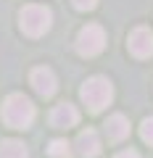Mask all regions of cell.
Instances as JSON below:
<instances>
[{
  "instance_id": "cell-1",
  "label": "cell",
  "mask_w": 153,
  "mask_h": 158,
  "mask_svg": "<svg viewBox=\"0 0 153 158\" xmlns=\"http://www.w3.org/2000/svg\"><path fill=\"white\" fill-rule=\"evenodd\" d=\"M3 121H6L11 129H27L34 121V106L27 95L21 92H13L6 98L3 103Z\"/></svg>"
},
{
  "instance_id": "cell-2",
  "label": "cell",
  "mask_w": 153,
  "mask_h": 158,
  "mask_svg": "<svg viewBox=\"0 0 153 158\" xmlns=\"http://www.w3.org/2000/svg\"><path fill=\"white\" fill-rule=\"evenodd\" d=\"M79 95H82V103H85L92 113H100L106 106H111L113 87H111V82H108L106 77H92V79H87L85 85H82Z\"/></svg>"
},
{
  "instance_id": "cell-3",
  "label": "cell",
  "mask_w": 153,
  "mask_h": 158,
  "mask_svg": "<svg viewBox=\"0 0 153 158\" xmlns=\"http://www.w3.org/2000/svg\"><path fill=\"white\" fill-rule=\"evenodd\" d=\"M50 21H53L50 8L37 6V3H32V6H24L21 13H19L21 32L29 34V37H40V34H45L48 29H50Z\"/></svg>"
},
{
  "instance_id": "cell-4",
  "label": "cell",
  "mask_w": 153,
  "mask_h": 158,
  "mask_svg": "<svg viewBox=\"0 0 153 158\" xmlns=\"http://www.w3.org/2000/svg\"><path fill=\"white\" fill-rule=\"evenodd\" d=\"M103 48H106V32H103V27L87 24V27L79 29V34H77V53H79V56L92 58V56H98Z\"/></svg>"
},
{
  "instance_id": "cell-5",
  "label": "cell",
  "mask_w": 153,
  "mask_h": 158,
  "mask_svg": "<svg viewBox=\"0 0 153 158\" xmlns=\"http://www.w3.org/2000/svg\"><path fill=\"white\" fill-rule=\"evenodd\" d=\"M127 48L135 58H151L153 56V32L148 27H137L132 29L130 40H127Z\"/></svg>"
},
{
  "instance_id": "cell-6",
  "label": "cell",
  "mask_w": 153,
  "mask_h": 158,
  "mask_svg": "<svg viewBox=\"0 0 153 158\" xmlns=\"http://www.w3.org/2000/svg\"><path fill=\"white\" fill-rule=\"evenodd\" d=\"M29 79H32V87H34V92H37V95H42V98H50V95H56V87H58V82H56V74H53L48 66L34 69Z\"/></svg>"
},
{
  "instance_id": "cell-7",
  "label": "cell",
  "mask_w": 153,
  "mask_h": 158,
  "mask_svg": "<svg viewBox=\"0 0 153 158\" xmlns=\"http://www.w3.org/2000/svg\"><path fill=\"white\" fill-rule=\"evenodd\" d=\"M79 121V111L71 106V103H61V106L53 108L50 113V124L58 127V129H69V127H77Z\"/></svg>"
},
{
  "instance_id": "cell-8",
  "label": "cell",
  "mask_w": 153,
  "mask_h": 158,
  "mask_svg": "<svg viewBox=\"0 0 153 158\" xmlns=\"http://www.w3.org/2000/svg\"><path fill=\"white\" fill-rule=\"evenodd\" d=\"M103 127H106V137L111 142H121L127 135H130V121H127L124 113H113V116H108V121Z\"/></svg>"
},
{
  "instance_id": "cell-9",
  "label": "cell",
  "mask_w": 153,
  "mask_h": 158,
  "mask_svg": "<svg viewBox=\"0 0 153 158\" xmlns=\"http://www.w3.org/2000/svg\"><path fill=\"white\" fill-rule=\"evenodd\" d=\"M77 153L85 158H92L100 153V137H98L95 129H85L79 132V137H77Z\"/></svg>"
},
{
  "instance_id": "cell-10",
  "label": "cell",
  "mask_w": 153,
  "mask_h": 158,
  "mask_svg": "<svg viewBox=\"0 0 153 158\" xmlns=\"http://www.w3.org/2000/svg\"><path fill=\"white\" fill-rule=\"evenodd\" d=\"M0 158H29L27 145L21 140H3L0 142Z\"/></svg>"
},
{
  "instance_id": "cell-11",
  "label": "cell",
  "mask_w": 153,
  "mask_h": 158,
  "mask_svg": "<svg viewBox=\"0 0 153 158\" xmlns=\"http://www.w3.org/2000/svg\"><path fill=\"white\" fill-rule=\"evenodd\" d=\"M48 153H50L53 158H69V156H71V145H69L66 140H50Z\"/></svg>"
},
{
  "instance_id": "cell-12",
  "label": "cell",
  "mask_w": 153,
  "mask_h": 158,
  "mask_svg": "<svg viewBox=\"0 0 153 158\" xmlns=\"http://www.w3.org/2000/svg\"><path fill=\"white\" fill-rule=\"evenodd\" d=\"M140 137L148 142V145H153V116L145 118V121L140 124Z\"/></svg>"
},
{
  "instance_id": "cell-13",
  "label": "cell",
  "mask_w": 153,
  "mask_h": 158,
  "mask_svg": "<svg viewBox=\"0 0 153 158\" xmlns=\"http://www.w3.org/2000/svg\"><path fill=\"white\" fill-rule=\"evenodd\" d=\"M74 8H79V11H92L98 6V0H71Z\"/></svg>"
},
{
  "instance_id": "cell-14",
  "label": "cell",
  "mask_w": 153,
  "mask_h": 158,
  "mask_svg": "<svg viewBox=\"0 0 153 158\" xmlns=\"http://www.w3.org/2000/svg\"><path fill=\"white\" fill-rule=\"evenodd\" d=\"M113 158H140V153L137 150H121V153H116Z\"/></svg>"
}]
</instances>
